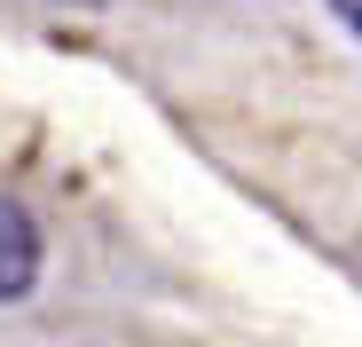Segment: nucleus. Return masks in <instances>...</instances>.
Returning <instances> with one entry per match:
<instances>
[{
    "mask_svg": "<svg viewBox=\"0 0 362 347\" xmlns=\"http://www.w3.org/2000/svg\"><path fill=\"white\" fill-rule=\"evenodd\" d=\"M40 284V221L0 190V300H24Z\"/></svg>",
    "mask_w": 362,
    "mask_h": 347,
    "instance_id": "obj_1",
    "label": "nucleus"
},
{
    "mask_svg": "<svg viewBox=\"0 0 362 347\" xmlns=\"http://www.w3.org/2000/svg\"><path fill=\"white\" fill-rule=\"evenodd\" d=\"M331 16H339V24H346V32L362 40V0H331Z\"/></svg>",
    "mask_w": 362,
    "mask_h": 347,
    "instance_id": "obj_2",
    "label": "nucleus"
}]
</instances>
